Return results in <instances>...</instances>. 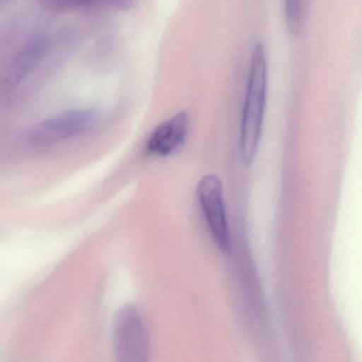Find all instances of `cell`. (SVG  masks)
<instances>
[{"instance_id": "obj_5", "label": "cell", "mask_w": 362, "mask_h": 362, "mask_svg": "<svg viewBox=\"0 0 362 362\" xmlns=\"http://www.w3.org/2000/svg\"><path fill=\"white\" fill-rule=\"evenodd\" d=\"M96 120L90 113L69 114L67 117L52 120L43 128H40L35 135V141L50 144L76 137L92 129Z\"/></svg>"}, {"instance_id": "obj_3", "label": "cell", "mask_w": 362, "mask_h": 362, "mask_svg": "<svg viewBox=\"0 0 362 362\" xmlns=\"http://www.w3.org/2000/svg\"><path fill=\"white\" fill-rule=\"evenodd\" d=\"M197 197L207 228L221 252H230V232L224 202L223 186L215 175H206L199 181Z\"/></svg>"}, {"instance_id": "obj_2", "label": "cell", "mask_w": 362, "mask_h": 362, "mask_svg": "<svg viewBox=\"0 0 362 362\" xmlns=\"http://www.w3.org/2000/svg\"><path fill=\"white\" fill-rule=\"evenodd\" d=\"M114 349L117 362H149V334L134 307L122 309L116 319Z\"/></svg>"}, {"instance_id": "obj_6", "label": "cell", "mask_w": 362, "mask_h": 362, "mask_svg": "<svg viewBox=\"0 0 362 362\" xmlns=\"http://www.w3.org/2000/svg\"><path fill=\"white\" fill-rule=\"evenodd\" d=\"M284 7L286 24L292 33H298L302 30L303 25L307 16L306 1H286Z\"/></svg>"}, {"instance_id": "obj_1", "label": "cell", "mask_w": 362, "mask_h": 362, "mask_svg": "<svg viewBox=\"0 0 362 362\" xmlns=\"http://www.w3.org/2000/svg\"><path fill=\"white\" fill-rule=\"evenodd\" d=\"M268 90L266 49L258 42L253 49L240 122V152L245 165L255 160L262 139Z\"/></svg>"}, {"instance_id": "obj_4", "label": "cell", "mask_w": 362, "mask_h": 362, "mask_svg": "<svg viewBox=\"0 0 362 362\" xmlns=\"http://www.w3.org/2000/svg\"><path fill=\"white\" fill-rule=\"evenodd\" d=\"M189 132V116L182 111L156 127L146 141V151L156 158L173 156L185 143Z\"/></svg>"}]
</instances>
